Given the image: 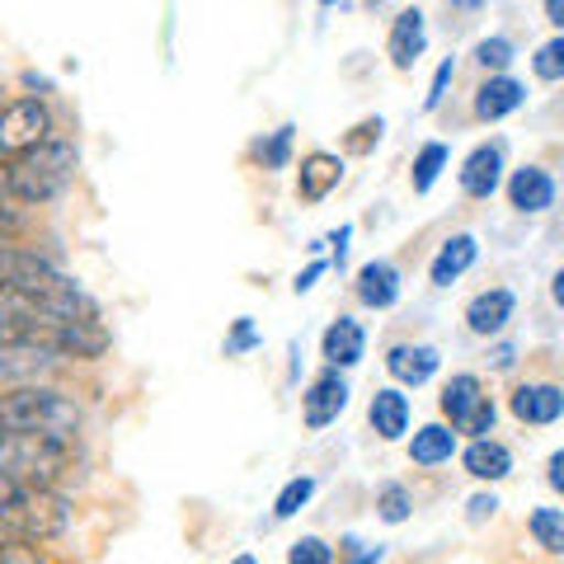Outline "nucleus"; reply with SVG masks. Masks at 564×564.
Masks as SVG:
<instances>
[{
  "label": "nucleus",
  "instance_id": "1",
  "mask_svg": "<svg viewBox=\"0 0 564 564\" xmlns=\"http://www.w3.org/2000/svg\"><path fill=\"white\" fill-rule=\"evenodd\" d=\"M0 288L29 296L33 306H43L47 315L62 321H95V306L66 273H57L47 259L29 250H0Z\"/></svg>",
  "mask_w": 564,
  "mask_h": 564
},
{
  "label": "nucleus",
  "instance_id": "2",
  "mask_svg": "<svg viewBox=\"0 0 564 564\" xmlns=\"http://www.w3.org/2000/svg\"><path fill=\"white\" fill-rule=\"evenodd\" d=\"M66 532V499L43 485H24L0 475V541L39 545Z\"/></svg>",
  "mask_w": 564,
  "mask_h": 564
},
{
  "label": "nucleus",
  "instance_id": "3",
  "mask_svg": "<svg viewBox=\"0 0 564 564\" xmlns=\"http://www.w3.org/2000/svg\"><path fill=\"white\" fill-rule=\"evenodd\" d=\"M76 429H80V404L66 400L62 391L20 386V391L0 395V433H39V437L76 443Z\"/></svg>",
  "mask_w": 564,
  "mask_h": 564
},
{
  "label": "nucleus",
  "instance_id": "4",
  "mask_svg": "<svg viewBox=\"0 0 564 564\" xmlns=\"http://www.w3.org/2000/svg\"><path fill=\"white\" fill-rule=\"evenodd\" d=\"M70 462H76V443L39 433H0V475H10V480L52 489V480L70 470Z\"/></svg>",
  "mask_w": 564,
  "mask_h": 564
},
{
  "label": "nucleus",
  "instance_id": "5",
  "mask_svg": "<svg viewBox=\"0 0 564 564\" xmlns=\"http://www.w3.org/2000/svg\"><path fill=\"white\" fill-rule=\"evenodd\" d=\"M70 174H76V147L52 137L10 165V193L24 203H47L70 184Z\"/></svg>",
  "mask_w": 564,
  "mask_h": 564
},
{
  "label": "nucleus",
  "instance_id": "6",
  "mask_svg": "<svg viewBox=\"0 0 564 564\" xmlns=\"http://www.w3.org/2000/svg\"><path fill=\"white\" fill-rule=\"evenodd\" d=\"M443 414L452 419V429L456 433H470V443H480V437L494 433V400L485 395V386L480 377H452L443 386Z\"/></svg>",
  "mask_w": 564,
  "mask_h": 564
},
{
  "label": "nucleus",
  "instance_id": "7",
  "mask_svg": "<svg viewBox=\"0 0 564 564\" xmlns=\"http://www.w3.org/2000/svg\"><path fill=\"white\" fill-rule=\"evenodd\" d=\"M52 141V113L43 99H14L0 109V155H29Z\"/></svg>",
  "mask_w": 564,
  "mask_h": 564
},
{
  "label": "nucleus",
  "instance_id": "8",
  "mask_svg": "<svg viewBox=\"0 0 564 564\" xmlns=\"http://www.w3.org/2000/svg\"><path fill=\"white\" fill-rule=\"evenodd\" d=\"M348 410V381L344 372H321L311 386H306V395H302V423L315 433V429H329L334 419H339Z\"/></svg>",
  "mask_w": 564,
  "mask_h": 564
},
{
  "label": "nucleus",
  "instance_id": "9",
  "mask_svg": "<svg viewBox=\"0 0 564 564\" xmlns=\"http://www.w3.org/2000/svg\"><path fill=\"white\" fill-rule=\"evenodd\" d=\"M513 414L522 423H536V429H545V423H560L564 419V386L555 381H527L513 391Z\"/></svg>",
  "mask_w": 564,
  "mask_h": 564
},
{
  "label": "nucleus",
  "instance_id": "10",
  "mask_svg": "<svg viewBox=\"0 0 564 564\" xmlns=\"http://www.w3.org/2000/svg\"><path fill=\"white\" fill-rule=\"evenodd\" d=\"M513 311H518V296H513V292H508V288H489V292H480V296H475V302L466 306V329L480 334V339H494V334L508 329Z\"/></svg>",
  "mask_w": 564,
  "mask_h": 564
},
{
  "label": "nucleus",
  "instance_id": "11",
  "mask_svg": "<svg viewBox=\"0 0 564 564\" xmlns=\"http://www.w3.org/2000/svg\"><path fill=\"white\" fill-rule=\"evenodd\" d=\"M555 174L541 170V165H522L513 170V180H508V198H513L518 212H527V217H536V212H551L555 207Z\"/></svg>",
  "mask_w": 564,
  "mask_h": 564
},
{
  "label": "nucleus",
  "instance_id": "12",
  "mask_svg": "<svg viewBox=\"0 0 564 564\" xmlns=\"http://www.w3.org/2000/svg\"><path fill=\"white\" fill-rule=\"evenodd\" d=\"M503 184V147L499 141H485V147H475L462 165V188L470 198H494Z\"/></svg>",
  "mask_w": 564,
  "mask_h": 564
},
{
  "label": "nucleus",
  "instance_id": "13",
  "mask_svg": "<svg viewBox=\"0 0 564 564\" xmlns=\"http://www.w3.org/2000/svg\"><path fill=\"white\" fill-rule=\"evenodd\" d=\"M386 367H391V377L400 386H423L437 377V367H443V352L433 344H395L386 352Z\"/></svg>",
  "mask_w": 564,
  "mask_h": 564
},
{
  "label": "nucleus",
  "instance_id": "14",
  "mask_svg": "<svg viewBox=\"0 0 564 564\" xmlns=\"http://www.w3.org/2000/svg\"><path fill=\"white\" fill-rule=\"evenodd\" d=\"M321 352H325V362L334 367V372H344V367H358L362 352H367V329L352 321V315H339V321L325 329Z\"/></svg>",
  "mask_w": 564,
  "mask_h": 564
},
{
  "label": "nucleus",
  "instance_id": "15",
  "mask_svg": "<svg viewBox=\"0 0 564 564\" xmlns=\"http://www.w3.org/2000/svg\"><path fill=\"white\" fill-rule=\"evenodd\" d=\"M527 104V85L513 76H489L480 90H475V118L480 122H499L508 113H518Z\"/></svg>",
  "mask_w": 564,
  "mask_h": 564
},
{
  "label": "nucleus",
  "instance_id": "16",
  "mask_svg": "<svg viewBox=\"0 0 564 564\" xmlns=\"http://www.w3.org/2000/svg\"><path fill=\"white\" fill-rule=\"evenodd\" d=\"M423 47H429V24H423V10H400L395 24H391V39H386V52H391V62L400 70H410Z\"/></svg>",
  "mask_w": 564,
  "mask_h": 564
},
{
  "label": "nucleus",
  "instance_id": "17",
  "mask_svg": "<svg viewBox=\"0 0 564 564\" xmlns=\"http://www.w3.org/2000/svg\"><path fill=\"white\" fill-rule=\"evenodd\" d=\"M475 259H480V240H475L470 231H456L452 240H443V250H437L433 263H429L433 288H452V282L462 278Z\"/></svg>",
  "mask_w": 564,
  "mask_h": 564
},
{
  "label": "nucleus",
  "instance_id": "18",
  "mask_svg": "<svg viewBox=\"0 0 564 564\" xmlns=\"http://www.w3.org/2000/svg\"><path fill=\"white\" fill-rule=\"evenodd\" d=\"M358 302L372 311H386L400 302V269L391 259H372L358 269Z\"/></svg>",
  "mask_w": 564,
  "mask_h": 564
},
{
  "label": "nucleus",
  "instance_id": "19",
  "mask_svg": "<svg viewBox=\"0 0 564 564\" xmlns=\"http://www.w3.org/2000/svg\"><path fill=\"white\" fill-rule=\"evenodd\" d=\"M344 180V161L329 151H311L302 161V180H296V193H302V203H321L329 198V188H339Z\"/></svg>",
  "mask_w": 564,
  "mask_h": 564
},
{
  "label": "nucleus",
  "instance_id": "20",
  "mask_svg": "<svg viewBox=\"0 0 564 564\" xmlns=\"http://www.w3.org/2000/svg\"><path fill=\"white\" fill-rule=\"evenodd\" d=\"M367 419H372L377 437L395 443V437L410 433V395H400L395 386H386V391H377L372 404H367Z\"/></svg>",
  "mask_w": 564,
  "mask_h": 564
},
{
  "label": "nucleus",
  "instance_id": "21",
  "mask_svg": "<svg viewBox=\"0 0 564 564\" xmlns=\"http://www.w3.org/2000/svg\"><path fill=\"white\" fill-rule=\"evenodd\" d=\"M462 462H466V475H475V480H503V475H513V452L503 443H494V437L470 443L462 452Z\"/></svg>",
  "mask_w": 564,
  "mask_h": 564
},
{
  "label": "nucleus",
  "instance_id": "22",
  "mask_svg": "<svg viewBox=\"0 0 564 564\" xmlns=\"http://www.w3.org/2000/svg\"><path fill=\"white\" fill-rule=\"evenodd\" d=\"M452 452H456V429H447V423H429V429L414 433L410 462L414 466H443V462H452Z\"/></svg>",
  "mask_w": 564,
  "mask_h": 564
},
{
  "label": "nucleus",
  "instance_id": "23",
  "mask_svg": "<svg viewBox=\"0 0 564 564\" xmlns=\"http://www.w3.org/2000/svg\"><path fill=\"white\" fill-rule=\"evenodd\" d=\"M527 527H532V536H536L541 551L564 555V508H532Z\"/></svg>",
  "mask_w": 564,
  "mask_h": 564
},
{
  "label": "nucleus",
  "instance_id": "24",
  "mask_svg": "<svg viewBox=\"0 0 564 564\" xmlns=\"http://www.w3.org/2000/svg\"><path fill=\"white\" fill-rule=\"evenodd\" d=\"M447 161H452V151L443 147V141H429V147H423L419 155H414V193H429L433 184H437V174L447 170Z\"/></svg>",
  "mask_w": 564,
  "mask_h": 564
},
{
  "label": "nucleus",
  "instance_id": "25",
  "mask_svg": "<svg viewBox=\"0 0 564 564\" xmlns=\"http://www.w3.org/2000/svg\"><path fill=\"white\" fill-rule=\"evenodd\" d=\"M311 494H315V480H311V475H296V480H288V485L278 489V499H273V518L302 513V508L311 503Z\"/></svg>",
  "mask_w": 564,
  "mask_h": 564
},
{
  "label": "nucleus",
  "instance_id": "26",
  "mask_svg": "<svg viewBox=\"0 0 564 564\" xmlns=\"http://www.w3.org/2000/svg\"><path fill=\"white\" fill-rule=\"evenodd\" d=\"M410 508H414V499H410V489L404 485H381L377 489V513H381V522H391V527H400L404 518H410Z\"/></svg>",
  "mask_w": 564,
  "mask_h": 564
},
{
  "label": "nucleus",
  "instance_id": "27",
  "mask_svg": "<svg viewBox=\"0 0 564 564\" xmlns=\"http://www.w3.org/2000/svg\"><path fill=\"white\" fill-rule=\"evenodd\" d=\"M518 57L513 39H503V33H494V39H485L480 47H475V62H480L485 70H494V76H503V66Z\"/></svg>",
  "mask_w": 564,
  "mask_h": 564
},
{
  "label": "nucleus",
  "instance_id": "28",
  "mask_svg": "<svg viewBox=\"0 0 564 564\" xmlns=\"http://www.w3.org/2000/svg\"><path fill=\"white\" fill-rule=\"evenodd\" d=\"M532 70H536V80H564V33H560V39H551V43H541V47H536Z\"/></svg>",
  "mask_w": 564,
  "mask_h": 564
},
{
  "label": "nucleus",
  "instance_id": "29",
  "mask_svg": "<svg viewBox=\"0 0 564 564\" xmlns=\"http://www.w3.org/2000/svg\"><path fill=\"white\" fill-rule=\"evenodd\" d=\"M259 165L263 170H288V155H292V128H278L269 141H259Z\"/></svg>",
  "mask_w": 564,
  "mask_h": 564
},
{
  "label": "nucleus",
  "instance_id": "30",
  "mask_svg": "<svg viewBox=\"0 0 564 564\" xmlns=\"http://www.w3.org/2000/svg\"><path fill=\"white\" fill-rule=\"evenodd\" d=\"M288 564H334V545H325L321 536H302L288 551Z\"/></svg>",
  "mask_w": 564,
  "mask_h": 564
},
{
  "label": "nucleus",
  "instance_id": "31",
  "mask_svg": "<svg viewBox=\"0 0 564 564\" xmlns=\"http://www.w3.org/2000/svg\"><path fill=\"white\" fill-rule=\"evenodd\" d=\"M0 564H52L39 545H24V541H0Z\"/></svg>",
  "mask_w": 564,
  "mask_h": 564
},
{
  "label": "nucleus",
  "instance_id": "32",
  "mask_svg": "<svg viewBox=\"0 0 564 564\" xmlns=\"http://www.w3.org/2000/svg\"><path fill=\"white\" fill-rule=\"evenodd\" d=\"M259 344H263V339H259L254 321H250V315H240L236 329H231V339H226V352H231V358H236V352H250V348H259Z\"/></svg>",
  "mask_w": 564,
  "mask_h": 564
},
{
  "label": "nucleus",
  "instance_id": "33",
  "mask_svg": "<svg viewBox=\"0 0 564 564\" xmlns=\"http://www.w3.org/2000/svg\"><path fill=\"white\" fill-rule=\"evenodd\" d=\"M339 551H344V564H377V560L386 555L381 545H367V541H358V536H344Z\"/></svg>",
  "mask_w": 564,
  "mask_h": 564
},
{
  "label": "nucleus",
  "instance_id": "34",
  "mask_svg": "<svg viewBox=\"0 0 564 564\" xmlns=\"http://www.w3.org/2000/svg\"><path fill=\"white\" fill-rule=\"evenodd\" d=\"M452 80H456V62H443V66H437V76H433V85H429V99H423V109H437Z\"/></svg>",
  "mask_w": 564,
  "mask_h": 564
},
{
  "label": "nucleus",
  "instance_id": "35",
  "mask_svg": "<svg viewBox=\"0 0 564 564\" xmlns=\"http://www.w3.org/2000/svg\"><path fill=\"white\" fill-rule=\"evenodd\" d=\"M348 240H352V226H339V231H334L325 245H329V263L334 269H344V259H348Z\"/></svg>",
  "mask_w": 564,
  "mask_h": 564
},
{
  "label": "nucleus",
  "instance_id": "36",
  "mask_svg": "<svg viewBox=\"0 0 564 564\" xmlns=\"http://www.w3.org/2000/svg\"><path fill=\"white\" fill-rule=\"evenodd\" d=\"M466 508H470V513H466L470 522H485V518L499 513V499H494V494H475V499H470Z\"/></svg>",
  "mask_w": 564,
  "mask_h": 564
},
{
  "label": "nucleus",
  "instance_id": "37",
  "mask_svg": "<svg viewBox=\"0 0 564 564\" xmlns=\"http://www.w3.org/2000/svg\"><path fill=\"white\" fill-rule=\"evenodd\" d=\"M545 485H551L555 494H564V447L551 456V462H545Z\"/></svg>",
  "mask_w": 564,
  "mask_h": 564
},
{
  "label": "nucleus",
  "instance_id": "38",
  "mask_svg": "<svg viewBox=\"0 0 564 564\" xmlns=\"http://www.w3.org/2000/svg\"><path fill=\"white\" fill-rule=\"evenodd\" d=\"M321 273H325V259H315L306 273H296V282H292V288H296V292H311V288H315V278H321Z\"/></svg>",
  "mask_w": 564,
  "mask_h": 564
},
{
  "label": "nucleus",
  "instance_id": "39",
  "mask_svg": "<svg viewBox=\"0 0 564 564\" xmlns=\"http://www.w3.org/2000/svg\"><path fill=\"white\" fill-rule=\"evenodd\" d=\"M545 20L564 33V0H545Z\"/></svg>",
  "mask_w": 564,
  "mask_h": 564
},
{
  "label": "nucleus",
  "instance_id": "40",
  "mask_svg": "<svg viewBox=\"0 0 564 564\" xmlns=\"http://www.w3.org/2000/svg\"><path fill=\"white\" fill-rule=\"evenodd\" d=\"M551 296H555V306L564 311V263L555 269V278H551Z\"/></svg>",
  "mask_w": 564,
  "mask_h": 564
},
{
  "label": "nucleus",
  "instance_id": "41",
  "mask_svg": "<svg viewBox=\"0 0 564 564\" xmlns=\"http://www.w3.org/2000/svg\"><path fill=\"white\" fill-rule=\"evenodd\" d=\"M0 188H10V165H6V155H0Z\"/></svg>",
  "mask_w": 564,
  "mask_h": 564
},
{
  "label": "nucleus",
  "instance_id": "42",
  "mask_svg": "<svg viewBox=\"0 0 564 564\" xmlns=\"http://www.w3.org/2000/svg\"><path fill=\"white\" fill-rule=\"evenodd\" d=\"M231 564H259V560H254V555H236Z\"/></svg>",
  "mask_w": 564,
  "mask_h": 564
}]
</instances>
